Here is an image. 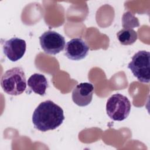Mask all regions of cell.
Returning a JSON list of instances; mask_svg holds the SVG:
<instances>
[{
	"label": "cell",
	"mask_w": 150,
	"mask_h": 150,
	"mask_svg": "<svg viewBox=\"0 0 150 150\" xmlns=\"http://www.w3.org/2000/svg\"><path fill=\"white\" fill-rule=\"evenodd\" d=\"M64 120L63 110L51 100L40 103L32 115L34 127L42 132L57 128L63 123Z\"/></svg>",
	"instance_id": "cell-1"
},
{
	"label": "cell",
	"mask_w": 150,
	"mask_h": 150,
	"mask_svg": "<svg viewBox=\"0 0 150 150\" xmlns=\"http://www.w3.org/2000/svg\"><path fill=\"white\" fill-rule=\"evenodd\" d=\"M1 86L4 92L11 96H18L26 88V79L22 68L13 67L6 71L1 77Z\"/></svg>",
	"instance_id": "cell-2"
},
{
	"label": "cell",
	"mask_w": 150,
	"mask_h": 150,
	"mask_svg": "<svg viewBox=\"0 0 150 150\" xmlns=\"http://www.w3.org/2000/svg\"><path fill=\"white\" fill-rule=\"evenodd\" d=\"M131 105L128 98L117 93L111 96L106 104V111L108 117L114 121H121L126 119L131 111Z\"/></svg>",
	"instance_id": "cell-3"
},
{
	"label": "cell",
	"mask_w": 150,
	"mask_h": 150,
	"mask_svg": "<svg viewBox=\"0 0 150 150\" xmlns=\"http://www.w3.org/2000/svg\"><path fill=\"white\" fill-rule=\"evenodd\" d=\"M134 76L141 82L148 83L150 76V53L145 50H140L132 57L128 64Z\"/></svg>",
	"instance_id": "cell-4"
},
{
	"label": "cell",
	"mask_w": 150,
	"mask_h": 150,
	"mask_svg": "<svg viewBox=\"0 0 150 150\" xmlns=\"http://www.w3.org/2000/svg\"><path fill=\"white\" fill-rule=\"evenodd\" d=\"M39 42L43 51L49 54L55 55L65 47L64 38L59 33L47 30L39 37Z\"/></svg>",
	"instance_id": "cell-5"
},
{
	"label": "cell",
	"mask_w": 150,
	"mask_h": 150,
	"mask_svg": "<svg viewBox=\"0 0 150 150\" xmlns=\"http://www.w3.org/2000/svg\"><path fill=\"white\" fill-rule=\"evenodd\" d=\"M3 52L6 57L12 62L21 59L25 53L26 43L25 40L12 38L4 42Z\"/></svg>",
	"instance_id": "cell-6"
},
{
	"label": "cell",
	"mask_w": 150,
	"mask_h": 150,
	"mask_svg": "<svg viewBox=\"0 0 150 150\" xmlns=\"http://www.w3.org/2000/svg\"><path fill=\"white\" fill-rule=\"evenodd\" d=\"M89 47L81 38H74L67 42L64 47V55L72 60H80L88 53Z\"/></svg>",
	"instance_id": "cell-7"
},
{
	"label": "cell",
	"mask_w": 150,
	"mask_h": 150,
	"mask_svg": "<svg viewBox=\"0 0 150 150\" xmlns=\"http://www.w3.org/2000/svg\"><path fill=\"white\" fill-rule=\"evenodd\" d=\"M94 87L90 83H81L77 85L72 92V100L77 105L84 107L92 101Z\"/></svg>",
	"instance_id": "cell-8"
},
{
	"label": "cell",
	"mask_w": 150,
	"mask_h": 150,
	"mask_svg": "<svg viewBox=\"0 0 150 150\" xmlns=\"http://www.w3.org/2000/svg\"><path fill=\"white\" fill-rule=\"evenodd\" d=\"M29 87L36 94L44 96L48 87V82L46 77L42 74L34 73L28 80Z\"/></svg>",
	"instance_id": "cell-9"
},
{
	"label": "cell",
	"mask_w": 150,
	"mask_h": 150,
	"mask_svg": "<svg viewBox=\"0 0 150 150\" xmlns=\"http://www.w3.org/2000/svg\"><path fill=\"white\" fill-rule=\"evenodd\" d=\"M117 37L121 45H131L137 40L138 35L134 29L124 28L117 33Z\"/></svg>",
	"instance_id": "cell-10"
},
{
	"label": "cell",
	"mask_w": 150,
	"mask_h": 150,
	"mask_svg": "<svg viewBox=\"0 0 150 150\" xmlns=\"http://www.w3.org/2000/svg\"><path fill=\"white\" fill-rule=\"evenodd\" d=\"M122 27L124 28L132 29L139 26V23L137 18H135L134 15L131 12L128 11L123 14L122 18Z\"/></svg>",
	"instance_id": "cell-11"
}]
</instances>
